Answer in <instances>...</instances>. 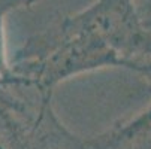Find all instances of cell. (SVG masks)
<instances>
[{"instance_id":"cell-3","label":"cell","mask_w":151,"mask_h":149,"mask_svg":"<svg viewBox=\"0 0 151 149\" xmlns=\"http://www.w3.org/2000/svg\"><path fill=\"white\" fill-rule=\"evenodd\" d=\"M36 0H0V82L14 79L12 60L8 55L5 23L6 16L21 8H30Z\"/></svg>"},{"instance_id":"cell-4","label":"cell","mask_w":151,"mask_h":149,"mask_svg":"<svg viewBox=\"0 0 151 149\" xmlns=\"http://www.w3.org/2000/svg\"><path fill=\"white\" fill-rule=\"evenodd\" d=\"M126 69H129V70L135 72L136 75H139L142 79H145L148 82V85L151 87V55L130 60Z\"/></svg>"},{"instance_id":"cell-2","label":"cell","mask_w":151,"mask_h":149,"mask_svg":"<svg viewBox=\"0 0 151 149\" xmlns=\"http://www.w3.org/2000/svg\"><path fill=\"white\" fill-rule=\"evenodd\" d=\"M97 149H144L151 145V104L141 113L93 137Z\"/></svg>"},{"instance_id":"cell-1","label":"cell","mask_w":151,"mask_h":149,"mask_svg":"<svg viewBox=\"0 0 151 149\" xmlns=\"http://www.w3.org/2000/svg\"><path fill=\"white\" fill-rule=\"evenodd\" d=\"M69 16L114 49L124 60V69L130 60L151 55V31L139 15L136 0H96Z\"/></svg>"}]
</instances>
